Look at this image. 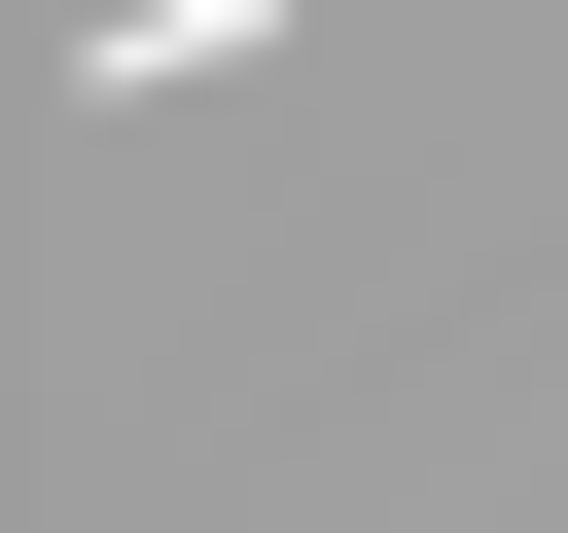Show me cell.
<instances>
[{
    "instance_id": "cell-1",
    "label": "cell",
    "mask_w": 568,
    "mask_h": 533,
    "mask_svg": "<svg viewBox=\"0 0 568 533\" xmlns=\"http://www.w3.org/2000/svg\"><path fill=\"white\" fill-rule=\"evenodd\" d=\"M248 36H284V0H106V36H71V71H106V107H142V71H248Z\"/></svg>"
}]
</instances>
